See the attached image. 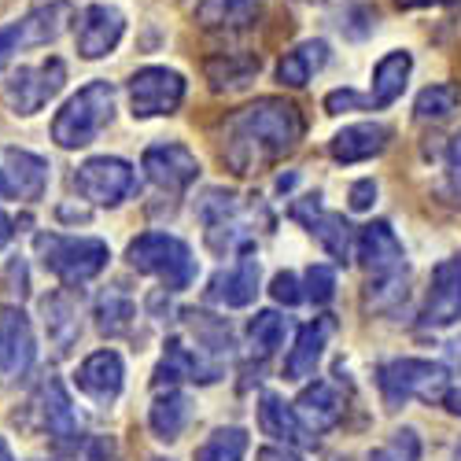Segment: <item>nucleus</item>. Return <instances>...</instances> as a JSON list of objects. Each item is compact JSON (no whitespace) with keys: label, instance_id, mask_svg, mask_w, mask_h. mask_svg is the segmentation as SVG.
<instances>
[{"label":"nucleus","instance_id":"f257e3e1","mask_svg":"<svg viewBox=\"0 0 461 461\" xmlns=\"http://www.w3.org/2000/svg\"><path fill=\"white\" fill-rule=\"evenodd\" d=\"M303 133H306L303 111L292 100L262 96L251 107L225 119L221 159L233 174L251 177V174L277 167L285 156H292L303 140Z\"/></svg>","mask_w":461,"mask_h":461},{"label":"nucleus","instance_id":"f03ea898","mask_svg":"<svg viewBox=\"0 0 461 461\" xmlns=\"http://www.w3.org/2000/svg\"><path fill=\"white\" fill-rule=\"evenodd\" d=\"M111 114H114V86L96 78L63 104V111L52 122V140L67 151L86 148L100 137V130L111 122Z\"/></svg>","mask_w":461,"mask_h":461},{"label":"nucleus","instance_id":"7ed1b4c3","mask_svg":"<svg viewBox=\"0 0 461 461\" xmlns=\"http://www.w3.org/2000/svg\"><path fill=\"white\" fill-rule=\"evenodd\" d=\"M130 266L137 274H148L163 281L167 292H185L192 281H196V258H192L188 244L167 233H144L130 244L126 251Z\"/></svg>","mask_w":461,"mask_h":461},{"label":"nucleus","instance_id":"20e7f679","mask_svg":"<svg viewBox=\"0 0 461 461\" xmlns=\"http://www.w3.org/2000/svg\"><path fill=\"white\" fill-rule=\"evenodd\" d=\"M33 248H37V255H41L45 270L52 277H59L63 285H86V281H93L104 270V266H107V258H111L107 244L96 240V237L41 233V237L33 240Z\"/></svg>","mask_w":461,"mask_h":461},{"label":"nucleus","instance_id":"39448f33","mask_svg":"<svg viewBox=\"0 0 461 461\" xmlns=\"http://www.w3.org/2000/svg\"><path fill=\"white\" fill-rule=\"evenodd\" d=\"M376 384L388 406H402L410 399L420 402H447L450 392V373L439 362H425V358H395L384 362L376 369Z\"/></svg>","mask_w":461,"mask_h":461},{"label":"nucleus","instance_id":"423d86ee","mask_svg":"<svg viewBox=\"0 0 461 461\" xmlns=\"http://www.w3.org/2000/svg\"><path fill=\"white\" fill-rule=\"evenodd\" d=\"M185 100V78L170 67H144L130 78V107L133 119H159L174 114Z\"/></svg>","mask_w":461,"mask_h":461},{"label":"nucleus","instance_id":"0eeeda50","mask_svg":"<svg viewBox=\"0 0 461 461\" xmlns=\"http://www.w3.org/2000/svg\"><path fill=\"white\" fill-rule=\"evenodd\" d=\"M67 86V63L45 59L37 67H19V74L5 86V100L15 114H37L49 100H56Z\"/></svg>","mask_w":461,"mask_h":461},{"label":"nucleus","instance_id":"6e6552de","mask_svg":"<svg viewBox=\"0 0 461 461\" xmlns=\"http://www.w3.org/2000/svg\"><path fill=\"white\" fill-rule=\"evenodd\" d=\"M74 188H78L82 200H89L96 207H114L133 192V167L126 159H114V156H96V159L78 167Z\"/></svg>","mask_w":461,"mask_h":461},{"label":"nucleus","instance_id":"1a4fd4ad","mask_svg":"<svg viewBox=\"0 0 461 461\" xmlns=\"http://www.w3.org/2000/svg\"><path fill=\"white\" fill-rule=\"evenodd\" d=\"M37 358L30 318L19 306H0V384H19Z\"/></svg>","mask_w":461,"mask_h":461},{"label":"nucleus","instance_id":"9d476101","mask_svg":"<svg viewBox=\"0 0 461 461\" xmlns=\"http://www.w3.org/2000/svg\"><path fill=\"white\" fill-rule=\"evenodd\" d=\"M144 174L151 185H159L163 192H185L192 181L200 177V159L192 156V151L185 144H151L144 151Z\"/></svg>","mask_w":461,"mask_h":461},{"label":"nucleus","instance_id":"9b49d317","mask_svg":"<svg viewBox=\"0 0 461 461\" xmlns=\"http://www.w3.org/2000/svg\"><path fill=\"white\" fill-rule=\"evenodd\" d=\"M420 321L429 329H447V325L461 321V255L443 258L432 270V285H429Z\"/></svg>","mask_w":461,"mask_h":461},{"label":"nucleus","instance_id":"f8f14e48","mask_svg":"<svg viewBox=\"0 0 461 461\" xmlns=\"http://www.w3.org/2000/svg\"><path fill=\"white\" fill-rule=\"evenodd\" d=\"M78 52L86 59H104L119 49L122 33H126V15L114 5H89L78 15Z\"/></svg>","mask_w":461,"mask_h":461},{"label":"nucleus","instance_id":"ddd939ff","mask_svg":"<svg viewBox=\"0 0 461 461\" xmlns=\"http://www.w3.org/2000/svg\"><path fill=\"white\" fill-rule=\"evenodd\" d=\"M292 218L306 225V233L318 237L321 248L339 258V262H348L351 258V225L343 221V214L336 211H325L321 207V196H303L295 207H292Z\"/></svg>","mask_w":461,"mask_h":461},{"label":"nucleus","instance_id":"4468645a","mask_svg":"<svg viewBox=\"0 0 461 461\" xmlns=\"http://www.w3.org/2000/svg\"><path fill=\"white\" fill-rule=\"evenodd\" d=\"M358 258L373 277H392L402 274L406 262H402V244L395 237V229L388 221H369L362 233H358Z\"/></svg>","mask_w":461,"mask_h":461},{"label":"nucleus","instance_id":"2eb2a0df","mask_svg":"<svg viewBox=\"0 0 461 461\" xmlns=\"http://www.w3.org/2000/svg\"><path fill=\"white\" fill-rule=\"evenodd\" d=\"M0 185H5L8 196H19L26 203L41 200L49 188V163L30 156V151L8 148L5 151V167H0Z\"/></svg>","mask_w":461,"mask_h":461},{"label":"nucleus","instance_id":"dca6fc26","mask_svg":"<svg viewBox=\"0 0 461 461\" xmlns=\"http://www.w3.org/2000/svg\"><path fill=\"white\" fill-rule=\"evenodd\" d=\"M37 413H41V429L59 443V447H70L78 439V417H74V406H70V395L63 388V380L49 376L37 392Z\"/></svg>","mask_w":461,"mask_h":461},{"label":"nucleus","instance_id":"f3484780","mask_svg":"<svg viewBox=\"0 0 461 461\" xmlns=\"http://www.w3.org/2000/svg\"><path fill=\"white\" fill-rule=\"evenodd\" d=\"M122 358L114 355V351H96V355H89L82 366H78V388L93 399V402H100V406H111L114 399L122 395Z\"/></svg>","mask_w":461,"mask_h":461},{"label":"nucleus","instance_id":"a211bd4d","mask_svg":"<svg viewBox=\"0 0 461 461\" xmlns=\"http://www.w3.org/2000/svg\"><path fill=\"white\" fill-rule=\"evenodd\" d=\"M392 140V130L384 122H355V126H343L332 144H329V156L336 163H366L373 156H380Z\"/></svg>","mask_w":461,"mask_h":461},{"label":"nucleus","instance_id":"6ab92c4d","mask_svg":"<svg viewBox=\"0 0 461 461\" xmlns=\"http://www.w3.org/2000/svg\"><path fill=\"white\" fill-rule=\"evenodd\" d=\"M336 332V321L332 318H314L311 325H303L299 336H295V348L288 351V362H285V376L288 380H306L314 376L325 348H329V336Z\"/></svg>","mask_w":461,"mask_h":461},{"label":"nucleus","instance_id":"aec40b11","mask_svg":"<svg viewBox=\"0 0 461 461\" xmlns=\"http://www.w3.org/2000/svg\"><path fill=\"white\" fill-rule=\"evenodd\" d=\"M214 303H221V306H248V303H255V295H258V262H255V255L251 251H244L229 270H221L214 281H211V292H207Z\"/></svg>","mask_w":461,"mask_h":461},{"label":"nucleus","instance_id":"412c9836","mask_svg":"<svg viewBox=\"0 0 461 461\" xmlns=\"http://www.w3.org/2000/svg\"><path fill=\"white\" fill-rule=\"evenodd\" d=\"M295 413H299V420L306 425V432L318 436V432H329V429L339 425V417H343V399L336 395L332 384L314 380L311 388H303V395L295 399Z\"/></svg>","mask_w":461,"mask_h":461},{"label":"nucleus","instance_id":"4be33fe9","mask_svg":"<svg viewBox=\"0 0 461 461\" xmlns=\"http://www.w3.org/2000/svg\"><path fill=\"white\" fill-rule=\"evenodd\" d=\"M258 425H262V432L266 436H274L277 443H285V447H311L314 443V436L306 432V425L299 420V413H295V406H288L281 395H262V402H258Z\"/></svg>","mask_w":461,"mask_h":461},{"label":"nucleus","instance_id":"5701e85b","mask_svg":"<svg viewBox=\"0 0 461 461\" xmlns=\"http://www.w3.org/2000/svg\"><path fill=\"white\" fill-rule=\"evenodd\" d=\"M177 380L211 384V380H218V366L207 362V358L196 355V351H188L181 339H170L163 362L156 366V388H163V384H177Z\"/></svg>","mask_w":461,"mask_h":461},{"label":"nucleus","instance_id":"b1692460","mask_svg":"<svg viewBox=\"0 0 461 461\" xmlns=\"http://www.w3.org/2000/svg\"><path fill=\"white\" fill-rule=\"evenodd\" d=\"M410 70H413V56H410V52L395 49V52L384 56V59L373 67V89H369L373 107H392V104L402 96L406 82H410Z\"/></svg>","mask_w":461,"mask_h":461},{"label":"nucleus","instance_id":"393cba45","mask_svg":"<svg viewBox=\"0 0 461 461\" xmlns=\"http://www.w3.org/2000/svg\"><path fill=\"white\" fill-rule=\"evenodd\" d=\"M325 63H329V41H321V37L303 41L292 52H285V59L277 63V82L288 89H303Z\"/></svg>","mask_w":461,"mask_h":461},{"label":"nucleus","instance_id":"a878e982","mask_svg":"<svg viewBox=\"0 0 461 461\" xmlns=\"http://www.w3.org/2000/svg\"><path fill=\"white\" fill-rule=\"evenodd\" d=\"M74 19V5L70 0H49V5L33 8L26 19H19V30H23V45L33 49V45H49L67 30V23Z\"/></svg>","mask_w":461,"mask_h":461},{"label":"nucleus","instance_id":"bb28decb","mask_svg":"<svg viewBox=\"0 0 461 461\" xmlns=\"http://www.w3.org/2000/svg\"><path fill=\"white\" fill-rule=\"evenodd\" d=\"M41 314H45V332L56 343V351L67 355L74 348V339L82 336V321H78V303H74L67 292H52L41 303Z\"/></svg>","mask_w":461,"mask_h":461},{"label":"nucleus","instance_id":"cd10ccee","mask_svg":"<svg viewBox=\"0 0 461 461\" xmlns=\"http://www.w3.org/2000/svg\"><path fill=\"white\" fill-rule=\"evenodd\" d=\"M258 56H214V59H207V82H211V89H218V93H233V89H244V86H251L255 82V74H258Z\"/></svg>","mask_w":461,"mask_h":461},{"label":"nucleus","instance_id":"c85d7f7f","mask_svg":"<svg viewBox=\"0 0 461 461\" xmlns=\"http://www.w3.org/2000/svg\"><path fill=\"white\" fill-rule=\"evenodd\" d=\"M148 425H151V432H156V439L174 443L188 425V399L177 395V392L159 395L148 410Z\"/></svg>","mask_w":461,"mask_h":461},{"label":"nucleus","instance_id":"c756f323","mask_svg":"<svg viewBox=\"0 0 461 461\" xmlns=\"http://www.w3.org/2000/svg\"><path fill=\"white\" fill-rule=\"evenodd\" d=\"M133 318H137V306L122 288H107L96 299V329L104 336H126Z\"/></svg>","mask_w":461,"mask_h":461},{"label":"nucleus","instance_id":"7c9ffc66","mask_svg":"<svg viewBox=\"0 0 461 461\" xmlns=\"http://www.w3.org/2000/svg\"><path fill=\"white\" fill-rule=\"evenodd\" d=\"M454 111H457V86H450V82L420 89V96L413 104L417 122H439V119H447V114H454Z\"/></svg>","mask_w":461,"mask_h":461},{"label":"nucleus","instance_id":"2f4dec72","mask_svg":"<svg viewBox=\"0 0 461 461\" xmlns=\"http://www.w3.org/2000/svg\"><path fill=\"white\" fill-rule=\"evenodd\" d=\"M244 454H248V432L244 429H218L196 450V461H244Z\"/></svg>","mask_w":461,"mask_h":461},{"label":"nucleus","instance_id":"473e14b6","mask_svg":"<svg viewBox=\"0 0 461 461\" xmlns=\"http://www.w3.org/2000/svg\"><path fill=\"white\" fill-rule=\"evenodd\" d=\"M258 8V0H200L196 19L203 26H237Z\"/></svg>","mask_w":461,"mask_h":461},{"label":"nucleus","instance_id":"72a5a7b5","mask_svg":"<svg viewBox=\"0 0 461 461\" xmlns=\"http://www.w3.org/2000/svg\"><path fill=\"white\" fill-rule=\"evenodd\" d=\"M185 325H188V332L196 336L207 351H214V355H221V351L233 348V332H229V325H225L221 318H211V314H196V311H188V314H185Z\"/></svg>","mask_w":461,"mask_h":461},{"label":"nucleus","instance_id":"f704fd0d","mask_svg":"<svg viewBox=\"0 0 461 461\" xmlns=\"http://www.w3.org/2000/svg\"><path fill=\"white\" fill-rule=\"evenodd\" d=\"M248 336H251V348L262 358H270L281 348V339H285V318L274 314V311H262V314H255L248 321Z\"/></svg>","mask_w":461,"mask_h":461},{"label":"nucleus","instance_id":"c9c22d12","mask_svg":"<svg viewBox=\"0 0 461 461\" xmlns=\"http://www.w3.org/2000/svg\"><path fill=\"white\" fill-rule=\"evenodd\" d=\"M420 457V439L413 429H399L384 447L369 454V461H417Z\"/></svg>","mask_w":461,"mask_h":461},{"label":"nucleus","instance_id":"e433bc0d","mask_svg":"<svg viewBox=\"0 0 461 461\" xmlns=\"http://www.w3.org/2000/svg\"><path fill=\"white\" fill-rule=\"evenodd\" d=\"M332 295H336V274L329 266H311V270H306V299L325 306Z\"/></svg>","mask_w":461,"mask_h":461},{"label":"nucleus","instance_id":"4c0bfd02","mask_svg":"<svg viewBox=\"0 0 461 461\" xmlns=\"http://www.w3.org/2000/svg\"><path fill=\"white\" fill-rule=\"evenodd\" d=\"M325 107H329V114H343V111H366V107H373V100L355 89H336L325 96Z\"/></svg>","mask_w":461,"mask_h":461},{"label":"nucleus","instance_id":"58836bf2","mask_svg":"<svg viewBox=\"0 0 461 461\" xmlns=\"http://www.w3.org/2000/svg\"><path fill=\"white\" fill-rule=\"evenodd\" d=\"M447 181H450V192L461 203V133H454L450 148H447Z\"/></svg>","mask_w":461,"mask_h":461},{"label":"nucleus","instance_id":"ea45409f","mask_svg":"<svg viewBox=\"0 0 461 461\" xmlns=\"http://www.w3.org/2000/svg\"><path fill=\"white\" fill-rule=\"evenodd\" d=\"M270 292H274V299H277V303H285V306H295V303L303 299L295 274H277V277H274V285H270Z\"/></svg>","mask_w":461,"mask_h":461},{"label":"nucleus","instance_id":"a19ab883","mask_svg":"<svg viewBox=\"0 0 461 461\" xmlns=\"http://www.w3.org/2000/svg\"><path fill=\"white\" fill-rule=\"evenodd\" d=\"M19 49H26L23 45V30H19V23H12V26L0 30V67H5Z\"/></svg>","mask_w":461,"mask_h":461},{"label":"nucleus","instance_id":"79ce46f5","mask_svg":"<svg viewBox=\"0 0 461 461\" xmlns=\"http://www.w3.org/2000/svg\"><path fill=\"white\" fill-rule=\"evenodd\" d=\"M376 203V181L366 177V181H355L351 185V211H369Z\"/></svg>","mask_w":461,"mask_h":461},{"label":"nucleus","instance_id":"37998d69","mask_svg":"<svg viewBox=\"0 0 461 461\" xmlns=\"http://www.w3.org/2000/svg\"><path fill=\"white\" fill-rule=\"evenodd\" d=\"M12 233H15V221L5 211H0V251H5V244L12 240Z\"/></svg>","mask_w":461,"mask_h":461},{"label":"nucleus","instance_id":"c03bdc74","mask_svg":"<svg viewBox=\"0 0 461 461\" xmlns=\"http://www.w3.org/2000/svg\"><path fill=\"white\" fill-rule=\"evenodd\" d=\"M399 8H439V5H454V0H395Z\"/></svg>","mask_w":461,"mask_h":461},{"label":"nucleus","instance_id":"a18cd8bd","mask_svg":"<svg viewBox=\"0 0 461 461\" xmlns=\"http://www.w3.org/2000/svg\"><path fill=\"white\" fill-rule=\"evenodd\" d=\"M258 457H262V461H299V457H292L288 450H262Z\"/></svg>","mask_w":461,"mask_h":461},{"label":"nucleus","instance_id":"49530a36","mask_svg":"<svg viewBox=\"0 0 461 461\" xmlns=\"http://www.w3.org/2000/svg\"><path fill=\"white\" fill-rule=\"evenodd\" d=\"M447 410L461 417V388H454V392H447Z\"/></svg>","mask_w":461,"mask_h":461},{"label":"nucleus","instance_id":"de8ad7c7","mask_svg":"<svg viewBox=\"0 0 461 461\" xmlns=\"http://www.w3.org/2000/svg\"><path fill=\"white\" fill-rule=\"evenodd\" d=\"M0 461H15V457H12V447H8L5 439H0Z\"/></svg>","mask_w":461,"mask_h":461},{"label":"nucleus","instance_id":"09e8293b","mask_svg":"<svg viewBox=\"0 0 461 461\" xmlns=\"http://www.w3.org/2000/svg\"><path fill=\"white\" fill-rule=\"evenodd\" d=\"M454 461H461V447H457V454H454Z\"/></svg>","mask_w":461,"mask_h":461},{"label":"nucleus","instance_id":"8fccbe9b","mask_svg":"<svg viewBox=\"0 0 461 461\" xmlns=\"http://www.w3.org/2000/svg\"><path fill=\"white\" fill-rule=\"evenodd\" d=\"M151 461H170V457H151Z\"/></svg>","mask_w":461,"mask_h":461},{"label":"nucleus","instance_id":"3c124183","mask_svg":"<svg viewBox=\"0 0 461 461\" xmlns=\"http://www.w3.org/2000/svg\"><path fill=\"white\" fill-rule=\"evenodd\" d=\"M0 192H5V185H0Z\"/></svg>","mask_w":461,"mask_h":461}]
</instances>
